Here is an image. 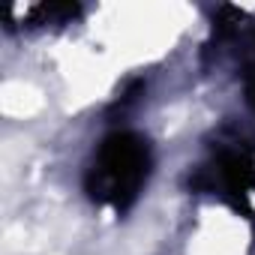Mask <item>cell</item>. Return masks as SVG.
Masks as SVG:
<instances>
[{"instance_id":"cell-1","label":"cell","mask_w":255,"mask_h":255,"mask_svg":"<svg viewBox=\"0 0 255 255\" xmlns=\"http://www.w3.org/2000/svg\"><path fill=\"white\" fill-rule=\"evenodd\" d=\"M150 174V147L132 132H117L105 138L87 171V192L93 201L123 210L132 204Z\"/></svg>"}]
</instances>
